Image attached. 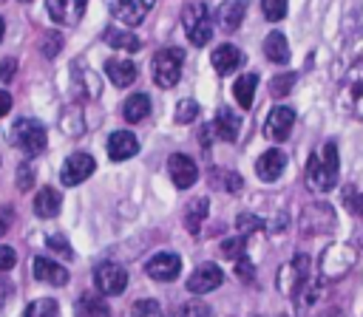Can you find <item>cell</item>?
Wrapping results in <instances>:
<instances>
[{"label":"cell","mask_w":363,"mask_h":317,"mask_svg":"<svg viewBox=\"0 0 363 317\" xmlns=\"http://www.w3.org/2000/svg\"><path fill=\"white\" fill-rule=\"evenodd\" d=\"M60 45H62V40H60L57 34H48V37H45V48H43V54H45V57H54V54L60 51Z\"/></svg>","instance_id":"cell-43"},{"label":"cell","mask_w":363,"mask_h":317,"mask_svg":"<svg viewBox=\"0 0 363 317\" xmlns=\"http://www.w3.org/2000/svg\"><path fill=\"white\" fill-rule=\"evenodd\" d=\"M295 125V110L292 108H272L267 122H264V136L272 142H284L289 139V130Z\"/></svg>","instance_id":"cell-14"},{"label":"cell","mask_w":363,"mask_h":317,"mask_svg":"<svg viewBox=\"0 0 363 317\" xmlns=\"http://www.w3.org/2000/svg\"><path fill=\"white\" fill-rule=\"evenodd\" d=\"M182 28L187 34V40L193 45H207L213 37V23H210V11L204 3H190L182 11Z\"/></svg>","instance_id":"cell-4"},{"label":"cell","mask_w":363,"mask_h":317,"mask_svg":"<svg viewBox=\"0 0 363 317\" xmlns=\"http://www.w3.org/2000/svg\"><path fill=\"white\" fill-rule=\"evenodd\" d=\"M94 286L99 294H122L128 286V272L119 263L105 260L94 269Z\"/></svg>","instance_id":"cell-6"},{"label":"cell","mask_w":363,"mask_h":317,"mask_svg":"<svg viewBox=\"0 0 363 317\" xmlns=\"http://www.w3.org/2000/svg\"><path fill=\"white\" fill-rule=\"evenodd\" d=\"M17 263V252L11 249V246H6V243H0V272H6V269H11Z\"/></svg>","instance_id":"cell-39"},{"label":"cell","mask_w":363,"mask_h":317,"mask_svg":"<svg viewBox=\"0 0 363 317\" xmlns=\"http://www.w3.org/2000/svg\"><path fill=\"white\" fill-rule=\"evenodd\" d=\"M105 42L111 48H119V51H128V54H133V51L142 48V40L133 31H128V28H108L105 31Z\"/></svg>","instance_id":"cell-26"},{"label":"cell","mask_w":363,"mask_h":317,"mask_svg":"<svg viewBox=\"0 0 363 317\" xmlns=\"http://www.w3.org/2000/svg\"><path fill=\"white\" fill-rule=\"evenodd\" d=\"M94 170H96V161H94L88 153H71V156L65 158L62 170H60V181H62L65 187H77V184H82Z\"/></svg>","instance_id":"cell-7"},{"label":"cell","mask_w":363,"mask_h":317,"mask_svg":"<svg viewBox=\"0 0 363 317\" xmlns=\"http://www.w3.org/2000/svg\"><path fill=\"white\" fill-rule=\"evenodd\" d=\"M77 317H108V306H105L102 297L85 294V297L77 303Z\"/></svg>","instance_id":"cell-28"},{"label":"cell","mask_w":363,"mask_h":317,"mask_svg":"<svg viewBox=\"0 0 363 317\" xmlns=\"http://www.w3.org/2000/svg\"><path fill=\"white\" fill-rule=\"evenodd\" d=\"M31 181H34V173L28 164H20V173H17V187L20 190H31Z\"/></svg>","instance_id":"cell-40"},{"label":"cell","mask_w":363,"mask_h":317,"mask_svg":"<svg viewBox=\"0 0 363 317\" xmlns=\"http://www.w3.org/2000/svg\"><path fill=\"white\" fill-rule=\"evenodd\" d=\"M20 3H28V0H20Z\"/></svg>","instance_id":"cell-49"},{"label":"cell","mask_w":363,"mask_h":317,"mask_svg":"<svg viewBox=\"0 0 363 317\" xmlns=\"http://www.w3.org/2000/svg\"><path fill=\"white\" fill-rule=\"evenodd\" d=\"M179 317H210V309L201 300H190L179 309Z\"/></svg>","instance_id":"cell-36"},{"label":"cell","mask_w":363,"mask_h":317,"mask_svg":"<svg viewBox=\"0 0 363 317\" xmlns=\"http://www.w3.org/2000/svg\"><path fill=\"white\" fill-rule=\"evenodd\" d=\"M286 167V156L281 150H267L261 153V158L255 161V173L261 181H275Z\"/></svg>","instance_id":"cell-19"},{"label":"cell","mask_w":363,"mask_h":317,"mask_svg":"<svg viewBox=\"0 0 363 317\" xmlns=\"http://www.w3.org/2000/svg\"><path fill=\"white\" fill-rule=\"evenodd\" d=\"M261 11L267 20H281L286 14V0H261Z\"/></svg>","instance_id":"cell-34"},{"label":"cell","mask_w":363,"mask_h":317,"mask_svg":"<svg viewBox=\"0 0 363 317\" xmlns=\"http://www.w3.org/2000/svg\"><path fill=\"white\" fill-rule=\"evenodd\" d=\"M244 14H247V0H227V3L218 6L216 23H218L224 31H235V28L244 23Z\"/></svg>","instance_id":"cell-18"},{"label":"cell","mask_w":363,"mask_h":317,"mask_svg":"<svg viewBox=\"0 0 363 317\" xmlns=\"http://www.w3.org/2000/svg\"><path fill=\"white\" fill-rule=\"evenodd\" d=\"M167 173H170L173 184H176L179 190L193 187L196 178H199V167H196V161H193L190 156H184V153H173V156L167 158Z\"/></svg>","instance_id":"cell-12"},{"label":"cell","mask_w":363,"mask_h":317,"mask_svg":"<svg viewBox=\"0 0 363 317\" xmlns=\"http://www.w3.org/2000/svg\"><path fill=\"white\" fill-rule=\"evenodd\" d=\"M241 187H244V181H241L238 173H224V190L227 192H238Z\"/></svg>","instance_id":"cell-42"},{"label":"cell","mask_w":363,"mask_h":317,"mask_svg":"<svg viewBox=\"0 0 363 317\" xmlns=\"http://www.w3.org/2000/svg\"><path fill=\"white\" fill-rule=\"evenodd\" d=\"M31 272H34L37 280H43L48 286H65L68 283V269L60 266L57 260H48V258H34Z\"/></svg>","instance_id":"cell-15"},{"label":"cell","mask_w":363,"mask_h":317,"mask_svg":"<svg viewBox=\"0 0 363 317\" xmlns=\"http://www.w3.org/2000/svg\"><path fill=\"white\" fill-rule=\"evenodd\" d=\"M303 235H318V232H332L335 229V212L329 204H309L301 215Z\"/></svg>","instance_id":"cell-9"},{"label":"cell","mask_w":363,"mask_h":317,"mask_svg":"<svg viewBox=\"0 0 363 317\" xmlns=\"http://www.w3.org/2000/svg\"><path fill=\"white\" fill-rule=\"evenodd\" d=\"M57 314H60V306L51 297H40V300L28 303L23 311V317H57Z\"/></svg>","instance_id":"cell-29"},{"label":"cell","mask_w":363,"mask_h":317,"mask_svg":"<svg viewBox=\"0 0 363 317\" xmlns=\"http://www.w3.org/2000/svg\"><path fill=\"white\" fill-rule=\"evenodd\" d=\"M105 74H108V79L116 85V88H128V85H133L136 82V65L130 62V59H108L105 62Z\"/></svg>","instance_id":"cell-20"},{"label":"cell","mask_w":363,"mask_h":317,"mask_svg":"<svg viewBox=\"0 0 363 317\" xmlns=\"http://www.w3.org/2000/svg\"><path fill=\"white\" fill-rule=\"evenodd\" d=\"M196 116H199V102L196 99H182L176 105V122L179 125H190Z\"/></svg>","instance_id":"cell-32"},{"label":"cell","mask_w":363,"mask_h":317,"mask_svg":"<svg viewBox=\"0 0 363 317\" xmlns=\"http://www.w3.org/2000/svg\"><path fill=\"white\" fill-rule=\"evenodd\" d=\"M298 82V74L295 71H284V74H275L269 79V93L272 96H286L292 91V85Z\"/></svg>","instance_id":"cell-30"},{"label":"cell","mask_w":363,"mask_h":317,"mask_svg":"<svg viewBox=\"0 0 363 317\" xmlns=\"http://www.w3.org/2000/svg\"><path fill=\"white\" fill-rule=\"evenodd\" d=\"M88 8V0H45V11L60 25H77Z\"/></svg>","instance_id":"cell-10"},{"label":"cell","mask_w":363,"mask_h":317,"mask_svg":"<svg viewBox=\"0 0 363 317\" xmlns=\"http://www.w3.org/2000/svg\"><path fill=\"white\" fill-rule=\"evenodd\" d=\"M147 113H150V96H147V93H130V96L125 99V105H122V116H125V122H130V125L142 122Z\"/></svg>","instance_id":"cell-24"},{"label":"cell","mask_w":363,"mask_h":317,"mask_svg":"<svg viewBox=\"0 0 363 317\" xmlns=\"http://www.w3.org/2000/svg\"><path fill=\"white\" fill-rule=\"evenodd\" d=\"M210 62H213L216 74L227 76V74H233V71H238V68H241L244 57H241V51H238L235 45H218V48H213Z\"/></svg>","instance_id":"cell-17"},{"label":"cell","mask_w":363,"mask_h":317,"mask_svg":"<svg viewBox=\"0 0 363 317\" xmlns=\"http://www.w3.org/2000/svg\"><path fill=\"white\" fill-rule=\"evenodd\" d=\"M255 88H258V74H241V76L235 79L233 93H235V102H238L244 110L252 108V102H255Z\"/></svg>","instance_id":"cell-23"},{"label":"cell","mask_w":363,"mask_h":317,"mask_svg":"<svg viewBox=\"0 0 363 317\" xmlns=\"http://www.w3.org/2000/svg\"><path fill=\"white\" fill-rule=\"evenodd\" d=\"M14 71H17V62H14V59H3V62H0V79H3V82H9V79L14 76Z\"/></svg>","instance_id":"cell-44"},{"label":"cell","mask_w":363,"mask_h":317,"mask_svg":"<svg viewBox=\"0 0 363 317\" xmlns=\"http://www.w3.org/2000/svg\"><path fill=\"white\" fill-rule=\"evenodd\" d=\"M6 232V218H0V235Z\"/></svg>","instance_id":"cell-48"},{"label":"cell","mask_w":363,"mask_h":317,"mask_svg":"<svg viewBox=\"0 0 363 317\" xmlns=\"http://www.w3.org/2000/svg\"><path fill=\"white\" fill-rule=\"evenodd\" d=\"M3 34H6V23H3V17H0V40H3Z\"/></svg>","instance_id":"cell-47"},{"label":"cell","mask_w":363,"mask_h":317,"mask_svg":"<svg viewBox=\"0 0 363 317\" xmlns=\"http://www.w3.org/2000/svg\"><path fill=\"white\" fill-rule=\"evenodd\" d=\"M136 150H139V139H136L133 133L116 130V133L108 136V156H111L113 161H125V158L136 156Z\"/></svg>","instance_id":"cell-16"},{"label":"cell","mask_w":363,"mask_h":317,"mask_svg":"<svg viewBox=\"0 0 363 317\" xmlns=\"http://www.w3.org/2000/svg\"><path fill=\"white\" fill-rule=\"evenodd\" d=\"M315 317H343V311H340L337 306H329V309H323V311H318Z\"/></svg>","instance_id":"cell-46"},{"label":"cell","mask_w":363,"mask_h":317,"mask_svg":"<svg viewBox=\"0 0 363 317\" xmlns=\"http://www.w3.org/2000/svg\"><path fill=\"white\" fill-rule=\"evenodd\" d=\"M153 82L159 88H173L182 79V68H184V51L182 48H162L153 54Z\"/></svg>","instance_id":"cell-2"},{"label":"cell","mask_w":363,"mask_h":317,"mask_svg":"<svg viewBox=\"0 0 363 317\" xmlns=\"http://www.w3.org/2000/svg\"><path fill=\"white\" fill-rule=\"evenodd\" d=\"M11 144L20 147L26 156H37V153H43L45 144H48V136H45L43 122L28 119V116H26V119H17V122L11 125Z\"/></svg>","instance_id":"cell-3"},{"label":"cell","mask_w":363,"mask_h":317,"mask_svg":"<svg viewBox=\"0 0 363 317\" xmlns=\"http://www.w3.org/2000/svg\"><path fill=\"white\" fill-rule=\"evenodd\" d=\"M264 54L269 62L275 65H286L289 62V45H286V37L281 31H269L264 37Z\"/></svg>","instance_id":"cell-21"},{"label":"cell","mask_w":363,"mask_h":317,"mask_svg":"<svg viewBox=\"0 0 363 317\" xmlns=\"http://www.w3.org/2000/svg\"><path fill=\"white\" fill-rule=\"evenodd\" d=\"M60 204H62L60 192H57L54 187H43V190L37 192V198H34V215H40V218H54V215L60 212Z\"/></svg>","instance_id":"cell-25"},{"label":"cell","mask_w":363,"mask_h":317,"mask_svg":"<svg viewBox=\"0 0 363 317\" xmlns=\"http://www.w3.org/2000/svg\"><path fill=\"white\" fill-rule=\"evenodd\" d=\"M235 226L247 235V232H261L264 229V221L258 218V215H250V212H241L238 218H235Z\"/></svg>","instance_id":"cell-35"},{"label":"cell","mask_w":363,"mask_h":317,"mask_svg":"<svg viewBox=\"0 0 363 317\" xmlns=\"http://www.w3.org/2000/svg\"><path fill=\"white\" fill-rule=\"evenodd\" d=\"M354 260H357L354 249H349L343 243H332L329 249H323V255L318 260L320 277H340V275H346L354 266Z\"/></svg>","instance_id":"cell-5"},{"label":"cell","mask_w":363,"mask_h":317,"mask_svg":"<svg viewBox=\"0 0 363 317\" xmlns=\"http://www.w3.org/2000/svg\"><path fill=\"white\" fill-rule=\"evenodd\" d=\"M235 275H238V280H244V283H250V280L255 277V266L250 263L247 255H241V258L235 260Z\"/></svg>","instance_id":"cell-38"},{"label":"cell","mask_w":363,"mask_h":317,"mask_svg":"<svg viewBox=\"0 0 363 317\" xmlns=\"http://www.w3.org/2000/svg\"><path fill=\"white\" fill-rule=\"evenodd\" d=\"M224 283V272L216 266V263H204L199 266L190 277H187V292L190 294H207L213 289H218Z\"/></svg>","instance_id":"cell-13"},{"label":"cell","mask_w":363,"mask_h":317,"mask_svg":"<svg viewBox=\"0 0 363 317\" xmlns=\"http://www.w3.org/2000/svg\"><path fill=\"white\" fill-rule=\"evenodd\" d=\"M238 130H241V119H238L233 110L221 108V110L216 113L213 133H218V139H224V142H235V139H238Z\"/></svg>","instance_id":"cell-22"},{"label":"cell","mask_w":363,"mask_h":317,"mask_svg":"<svg viewBox=\"0 0 363 317\" xmlns=\"http://www.w3.org/2000/svg\"><path fill=\"white\" fill-rule=\"evenodd\" d=\"M346 207H349L354 215H363V195H357L354 190H346Z\"/></svg>","instance_id":"cell-41"},{"label":"cell","mask_w":363,"mask_h":317,"mask_svg":"<svg viewBox=\"0 0 363 317\" xmlns=\"http://www.w3.org/2000/svg\"><path fill=\"white\" fill-rule=\"evenodd\" d=\"M45 243H48V249H51V252H57V255H62V258H71V255H74V249L68 246V241H65L62 235H48V241H45Z\"/></svg>","instance_id":"cell-37"},{"label":"cell","mask_w":363,"mask_h":317,"mask_svg":"<svg viewBox=\"0 0 363 317\" xmlns=\"http://www.w3.org/2000/svg\"><path fill=\"white\" fill-rule=\"evenodd\" d=\"M11 110V93L9 91H0V119Z\"/></svg>","instance_id":"cell-45"},{"label":"cell","mask_w":363,"mask_h":317,"mask_svg":"<svg viewBox=\"0 0 363 317\" xmlns=\"http://www.w3.org/2000/svg\"><path fill=\"white\" fill-rule=\"evenodd\" d=\"M145 272H147V277H153L159 283H173L182 272V258L176 252H159L145 263Z\"/></svg>","instance_id":"cell-8"},{"label":"cell","mask_w":363,"mask_h":317,"mask_svg":"<svg viewBox=\"0 0 363 317\" xmlns=\"http://www.w3.org/2000/svg\"><path fill=\"white\" fill-rule=\"evenodd\" d=\"M337 170H340L337 144L329 142L323 147V153H312L309 156V161H306V181H309V187L315 192H329L337 184Z\"/></svg>","instance_id":"cell-1"},{"label":"cell","mask_w":363,"mask_h":317,"mask_svg":"<svg viewBox=\"0 0 363 317\" xmlns=\"http://www.w3.org/2000/svg\"><path fill=\"white\" fill-rule=\"evenodd\" d=\"M207 212H210L207 198H193V201L187 204V209H184V226H187L190 235H199L201 224L207 221Z\"/></svg>","instance_id":"cell-27"},{"label":"cell","mask_w":363,"mask_h":317,"mask_svg":"<svg viewBox=\"0 0 363 317\" xmlns=\"http://www.w3.org/2000/svg\"><path fill=\"white\" fill-rule=\"evenodd\" d=\"M244 249H247V238H244V235L227 238V241L221 243V255H224V258H233V260H238V258L244 255Z\"/></svg>","instance_id":"cell-33"},{"label":"cell","mask_w":363,"mask_h":317,"mask_svg":"<svg viewBox=\"0 0 363 317\" xmlns=\"http://www.w3.org/2000/svg\"><path fill=\"white\" fill-rule=\"evenodd\" d=\"M128 317H162V306H159V300L145 297V300H136V303L130 306Z\"/></svg>","instance_id":"cell-31"},{"label":"cell","mask_w":363,"mask_h":317,"mask_svg":"<svg viewBox=\"0 0 363 317\" xmlns=\"http://www.w3.org/2000/svg\"><path fill=\"white\" fill-rule=\"evenodd\" d=\"M153 3L156 0H108L111 14L125 25H139L147 17V11L153 8Z\"/></svg>","instance_id":"cell-11"}]
</instances>
